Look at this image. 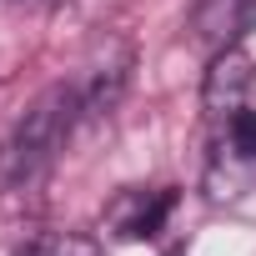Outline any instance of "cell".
Segmentation results:
<instances>
[{"instance_id":"obj_1","label":"cell","mask_w":256,"mask_h":256,"mask_svg":"<svg viewBox=\"0 0 256 256\" xmlns=\"http://www.w3.org/2000/svg\"><path fill=\"white\" fill-rule=\"evenodd\" d=\"M80 116V86H50L30 100V110L20 116V126L10 131V141L0 146V181H36L66 146L70 126Z\"/></svg>"},{"instance_id":"obj_2","label":"cell","mask_w":256,"mask_h":256,"mask_svg":"<svg viewBox=\"0 0 256 256\" xmlns=\"http://www.w3.org/2000/svg\"><path fill=\"white\" fill-rule=\"evenodd\" d=\"M176 211V191L161 186V191H120L110 206H106V231L120 236V241H151L166 216Z\"/></svg>"},{"instance_id":"obj_3","label":"cell","mask_w":256,"mask_h":256,"mask_svg":"<svg viewBox=\"0 0 256 256\" xmlns=\"http://www.w3.org/2000/svg\"><path fill=\"white\" fill-rule=\"evenodd\" d=\"M251 86H256V60H251L241 46L216 50V60H211L206 80H201V106H206L211 116H231V110L246 106Z\"/></svg>"},{"instance_id":"obj_4","label":"cell","mask_w":256,"mask_h":256,"mask_svg":"<svg viewBox=\"0 0 256 256\" xmlns=\"http://www.w3.org/2000/svg\"><path fill=\"white\" fill-rule=\"evenodd\" d=\"M251 26H256V0H201L191 16L196 40L211 50H231Z\"/></svg>"},{"instance_id":"obj_5","label":"cell","mask_w":256,"mask_h":256,"mask_svg":"<svg viewBox=\"0 0 256 256\" xmlns=\"http://www.w3.org/2000/svg\"><path fill=\"white\" fill-rule=\"evenodd\" d=\"M226 146H231V156L236 161H256V110L251 106H241V110H231L226 116Z\"/></svg>"},{"instance_id":"obj_6","label":"cell","mask_w":256,"mask_h":256,"mask_svg":"<svg viewBox=\"0 0 256 256\" xmlns=\"http://www.w3.org/2000/svg\"><path fill=\"white\" fill-rule=\"evenodd\" d=\"M16 256H96V251H90V241H80V236H40V241H30V246L16 251Z\"/></svg>"},{"instance_id":"obj_7","label":"cell","mask_w":256,"mask_h":256,"mask_svg":"<svg viewBox=\"0 0 256 256\" xmlns=\"http://www.w3.org/2000/svg\"><path fill=\"white\" fill-rule=\"evenodd\" d=\"M10 6H50V0H10Z\"/></svg>"}]
</instances>
